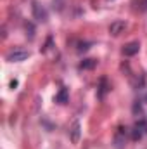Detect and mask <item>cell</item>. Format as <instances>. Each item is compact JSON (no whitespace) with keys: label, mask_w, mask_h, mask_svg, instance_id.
Listing matches in <instances>:
<instances>
[{"label":"cell","mask_w":147,"mask_h":149,"mask_svg":"<svg viewBox=\"0 0 147 149\" xmlns=\"http://www.w3.org/2000/svg\"><path fill=\"white\" fill-rule=\"evenodd\" d=\"M30 57V50H24V49H14V50H10L9 54H7V61L9 63H21V61H24V59H28Z\"/></svg>","instance_id":"1"},{"label":"cell","mask_w":147,"mask_h":149,"mask_svg":"<svg viewBox=\"0 0 147 149\" xmlns=\"http://www.w3.org/2000/svg\"><path fill=\"white\" fill-rule=\"evenodd\" d=\"M144 134H147V121L146 120H139L133 128H132V139L133 141H140L144 137Z\"/></svg>","instance_id":"2"},{"label":"cell","mask_w":147,"mask_h":149,"mask_svg":"<svg viewBox=\"0 0 147 149\" xmlns=\"http://www.w3.org/2000/svg\"><path fill=\"white\" fill-rule=\"evenodd\" d=\"M31 9H33V17L37 19L38 23H47V19H49V14H47L45 7H42L38 2H33Z\"/></svg>","instance_id":"3"},{"label":"cell","mask_w":147,"mask_h":149,"mask_svg":"<svg viewBox=\"0 0 147 149\" xmlns=\"http://www.w3.org/2000/svg\"><path fill=\"white\" fill-rule=\"evenodd\" d=\"M126 146V128L119 127L114 134V148L116 149H123Z\"/></svg>","instance_id":"4"},{"label":"cell","mask_w":147,"mask_h":149,"mask_svg":"<svg viewBox=\"0 0 147 149\" xmlns=\"http://www.w3.org/2000/svg\"><path fill=\"white\" fill-rule=\"evenodd\" d=\"M126 30V23L125 21H121V19H118V21H112L109 24V33L112 37H118V35H121L123 31Z\"/></svg>","instance_id":"5"},{"label":"cell","mask_w":147,"mask_h":149,"mask_svg":"<svg viewBox=\"0 0 147 149\" xmlns=\"http://www.w3.org/2000/svg\"><path fill=\"white\" fill-rule=\"evenodd\" d=\"M80 135H81V125H80L78 120H74L73 127H71V130H69V137H71V142H73V144H78V142H80Z\"/></svg>","instance_id":"6"},{"label":"cell","mask_w":147,"mask_h":149,"mask_svg":"<svg viewBox=\"0 0 147 149\" xmlns=\"http://www.w3.org/2000/svg\"><path fill=\"white\" fill-rule=\"evenodd\" d=\"M139 50H140V43H139V42H130V43H126V45L123 47V54H125L126 57H132V56L139 54Z\"/></svg>","instance_id":"7"},{"label":"cell","mask_w":147,"mask_h":149,"mask_svg":"<svg viewBox=\"0 0 147 149\" xmlns=\"http://www.w3.org/2000/svg\"><path fill=\"white\" fill-rule=\"evenodd\" d=\"M109 88H111V85H109V81H107V78L102 76V78L99 80V94H97V95H99L101 99H104V95L109 92Z\"/></svg>","instance_id":"8"},{"label":"cell","mask_w":147,"mask_h":149,"mask_svg":"<svg viewBox=\"0 0 147 149\" xmlns=\"http://www.w3.org/2000/svg\"><path fill=\"white\" fill-rule=\"evenodd\" d=\"M97 66V61L95 59H83L80 63V70H94Z\"/></svg>","instance_id":"9"},{"label":"cell","mask_w":147,"mask_h":149,"mask_svg":"<svg viewBox=\"0 0 147 149\" xmlns=\"http://www.w3.org/2000/svg\"><path fill=\"white\" fill-rule=\"evenodd\" d=\"M55 102H59V104H66L68 102V90L66 88L59 90V94L55 95Z\"/></svg>","instance_id":"10"},{"label":"cell","mask_w":147,"mask_h":149,"mask_svg":"<svg viewBox=\"0 0 147 149\" xmlns=\"http://www.w3.org/2000/svg\"><path fill=\"white\" fill-rule=\"evenodd\" d=\"M90 47H92L90 42H80V43H78V52H87Z\"/></svg>","instance_id":"11"},{"label":"cell","mask_w":147,"mask_h":149,"mask_svg":"<svg viewBox=\"0 0 147 149\" xmlns=\"http://www.w3.org/2000/svg\"><path fill=\"white\" fill-rule=\"evenodd\" d=\"M26 31H30V33H28V35H30V38L35 37V33H33V26H31V24H26Z\"/></svg>","instance_id":"12"},{"label":"cell","mask_w":147,"mask_h":149,"mask_svg":"<svg viewBox=\"0 0 147 149\" xmlns=\"http://www.w3.org/2000/svg\"><path fill=\"white\" fill-rule=\"evenodd\" d=\"M10 87L16 88V87H17V80H12V81H10Z\"/></svg>","instance_id":"13"}]
</instances>
